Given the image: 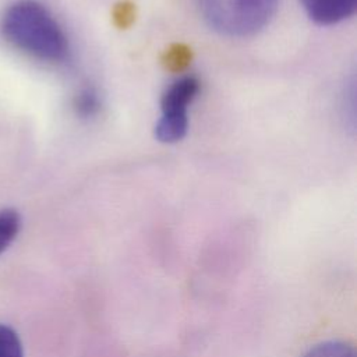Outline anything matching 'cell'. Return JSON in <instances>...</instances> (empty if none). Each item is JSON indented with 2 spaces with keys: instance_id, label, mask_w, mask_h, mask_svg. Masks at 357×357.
Listing matches in <instances>:
<instances>
[{
  "instance_id": "6da1fadb",
  "label": "cell",
  "mask_w": 357,
  "mask_h": 357,
  "mask_svg": "<svg viewBox=\"0 0 357 357\" xmlns=\"http://www.w3.org/2000/svg\"><path fill=\"white\" fill-rule=\"evenodd\" d=\"M4 38L20 50L46 61H63L68 40L52 13L36 0H18L1 17Z\"/></svg>"
},
{
  "instance_id": "7a4b0ae2",
  "label": "cell",
  "mask_w": 357,
  "mask_h": 357,
  "mask_svg": "<svg viewBox=\"0 0 357 357\" xmlns=\"http://www.w3.org/2000/svg\"><path fill=\"white\" fill-rule=\"evenodd\" d=\"M279 0H198L208 25L230 38L251 36L276 13Z\"/></svg>"
},
{
  "instance_id": "3957f363",
  "label": "cell",
  "mask_w": 357,
  "mask_h": 357,
  "mask_svg": "<svg viewBox=\"0 0 357 357\" xmlns=\"http://www.w3.org/2000/svg\"><path fill=\"white\" fill-rule=\"evenodd\" d=\"M199 79L185 75L170 84L160 98V117L155 126V137L165 144L183 139L188 130V107L199 92Z\"/></svg>"
},
{
  "instance_id": "277c9868",
  "label": "cell",
  "mask_w": 357,
  "mask_h": 357,
  "mask_svg": "<svg viewBox=\"0 0 357 357\" xmlns=\"http://www.w3.org/2000/svg\"><path fill=\"white\" fill-rule=\"evenodd\" d=\"M305 14L319 25H333L351 17L357 0H298Z\"/></svg>"
},
{
  "instance_id": "5b68a950",
  "label": "cell",
  "mask_w": 357,
  "mask_h": 357,
  "mask_svg": "<svg viewBox=\"0 0 357 357\" xmlns=\"http://www.w3.org/2000/svg\"><path fill=\"white\" fill-rule=\"evenodd\" d=\"M21 229V216L15 209L0 211V254L15 240Z\"/></svg>"
},
{
  "instance_id": "8992f818",
  "label": "cell",
  "mask_w": 357,
  "mask_h": 357,
  "mask_svg": "<svg viewBox=\"0 0 357 357\" xmlns=\"http://www.w3.org/2000/svg\"><path fill=\"white\" fill-rule=\"evenodd\" d=\"M303 357H356V351L346 342L328 340L315 344Z\"/></svg>"
},
{
  "instance_id": "52a82bcc",
  "label": "cell",
  "mask_w": 357,
  "mask_h": 357,
  "mask_svg": "<svg viewBox=\"0 0 357 357\" xmlns=\"http://www.w3.org/2000/svg\"><path fill=\"white\" fill-rule=\"evenodd\" d=\"M74 109L78 116L88 119L95 116L100 109V100L98 92L92 88L81 89L74 98Z\"/></svg>"
},
{
  "instance_id": "ba28073f",
  "label": "cell",
  "mask_w": 357,
  "mask_h": 357,
  "mask_svg": "<svg viewBox=\"0 0 357 357\" xmlns=\"http://www.w3.org/2000/svg\"><path fill=\"white\" fill-rule=\"evenodd\" d=\"M0 357H24L22 343L17 332L0 324Z\"/></svg>"
},
{
  "instance_id": "9c48e42d",
  "label": "cell",
  "mask_w": 357,
  "mask_h": 357,
  "mask_svg": "<svg viewBox=\"0 0 357 357\" xmlns=\"http://www.w3.org/2000/svg\"><path fill=\"white\" fill-rule=\"evenodd\" d=\"M190 59H191V52L187 46L173 45L169 50H166L163 63L169 70L180 71L188 66Z\"/></svg>"
},
{
  "instance_id": "30bf717a",
  "label": "cell",
  "mask_w": 357,
  "mask_h": 357,
  "mask_svg": "<svg viewBox=\"0 0 357 357\" xmlns=\"http://www.w3.org/2000/svg\"><path fill=\"white\" fill-rule=\"evenodd\" d=\"M113 18L119 26H128L134 21V6L127 1L120 3L113 11Z\"/></svg>"
}]
</instances>
